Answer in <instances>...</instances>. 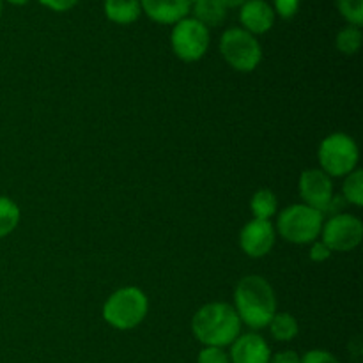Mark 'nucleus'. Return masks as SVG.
Masks as SVG:
<instances>
[{"instance_id": "28", "label": "nucleus", "mask_w": 363, "mask_h": 363, "mask_svg": "<svg viewBox=\"0 0 363 363\" xmlns=\"http://www.w3.org/2000/svg\"><path fill=\"white\" fill-rule=\"evenodd\" d=\"M218 2L229 11V9H240V7L243 6V4H247L248 0H218Z\"/></svg>"}, {"instance_id": "6", "label": "nucleus", "mask_w": 363, "mask_h": 363, "mask_svg": "<svg viewBox=\"0 0 363 363\" xmlns=\"http://www.w3.org/2000/svg\"><path fill=\"white\" fill-rule=\"evenodd\" d=\"M318 158L321 170L330 177H346L357 169L360 151L353 137L346 133H332L319 145Z\"/></svg>"}, {"instance_id": "1", "label": "nucleus", "mask_w": 363, "mask_h": 363, "mask_svg": "<svg viewBox=\"0 0 363 363\" xmlns=\"http://www.w3.org/2000/svg\"><path fill=\"white\" fill-rule=\"evenodd\" d=\"M234 311L243 325L262 330L277 314V296L272 284L259 275H248L238 282L234 291Z\"/></svg>"}, {"instance_id": "4", "label": "nucleus", "mask_w": 363, "mask_h": 363, "mask_svg": "<svg viewBox=\"0 0 363 363\" xmlns=\"http://www.w3.org/2000/svg\"><path fill=\"white\" fill-rule=\"evenodd\" d=\"M323 215L305 204L287 206L279 213L275 230L287 243L311 245L319 240L323 230Z\"/></svg>"}, {"instance_id": "2", "label": "nucleus", "mask_w": 363, "mask_h": 363, "mask_svg": "<svg viewBox=\"0 0 363 363\" xmlns=\"http://www.w3.org/2000/svg\"><path fill=\"white\" fill-rule=\"evenodd\" d=\"M191 332L209 347L230 346L241 333V321L233 305L213 301L199 308L191 319Z\"/></svg>"}, {"instance_id": "18", "label": "nucleus", "mask_w": 363, "mask_h": 363, "mask_svg": "<svg viewBox=\"0 0 363 363\" xmlns=\"http://www.w3.org/2000/svg\"><path fill=\"white\" fill-rule=\"evenodd\" d=\"M20 208L9 197L0 195V240L9 236L20 223Z\"/></svg>"}, {"instance_id": "5", "label": "nucleus", "mask_w": 363, "mask_h": 363, "mask_svg": "<svg viewBox=\"0 0 363 363\" xmlns=\"http://www.w3.org/2000/svg\"><path fill=\"white\" fill-rule=\"evenodd\" d=\"M220 53L223 60L240 73H252L262 60L261 43L241 27H230L223 32Z\"/></svg>"}, {"instance_id": "24", "label": "nucleus", "mask_w": 363, "mask_h": 363, "mask_svg": "<svg viewBox=\"0 0 363 363\" xmlns=\"http://www.w3.org/2000/svg\"><path fill=\"white\" fill-rule=\"evenodd\" d=\"M300 363H340L330 351L311 350L300 358Z\"/></svg>"}, {"instance_id": "15", "label": "nucleus", "mask_w": 363, "mask_h": 363, "mask_svg": "<svg viewBox=\"0 0 363 363\" xmlns=\"http://www.w3.org/2000/svg\"><path fill=\"white\" fill-rule=\"evenodd\" d=\"M190 11H194L195 20L201 21L208 28L218 27L227 18V9L218 0H199V2L191 4Z\"/></svg>"}, {"instance_id": "9", "label": "nucleus", "mask_w": 363, "mask_h": 363, "mask_svg": "<svg viewBox=\"0 0 363 363\" xmlns=\"http://www.w3.org/2000/svg\"><path fill=\"white\" fill-rule=\"evenodd\" d=\"M300 197L303 199V204L308 208L323 213L330 211L337 204V195H333V183L328 174L321 169L303 170L298 183Z\"/></svg>"}, {"instance_id": "16", "label": "nucleus", "mask_w": 363, "mask_h": 363, "mask_svg": "<svg viewBox=\"0 0 363 363\" xmlns=\"http://www.w3.org/2000/svg\"><path fill=\"white\" fill-rule=\"evenodd\" d=\"M268 326L272 337L275 340H279V342H289V340L296 339L298 332H300L296 318H293L287 312H277Z\"/></svg>"}, {"instance_id": "23", "label": "nucleus", "mask_w": 363, "mask_h": 363, "mask_svg": "<svg viewBox=\"0 0 363 363\" xmlns=\"http://www.w3.org/2000/svg\"><path fill=\"white\" fill-rule=\"evenodd\" d=\"M197 363H230L229 354L222 347H209L204 346V350L199 353Z\"/></svg>"}, {"instance_id": "29", "label": "nucleus", "mask_w": 363, "mask_h": 363, "mask_svg": "<svg viewBox=\"0 0 363 363\" xmlns=\"http://www.w3.org/2000/svg\"><path fill=\"white\" fill-rule=\"evenodd\" d=\"M7 4H11V6H27L30 0H6Z\"/></svg>"}, {"instance_id": "7", "label": "nucleus", "mask_w": 363, "mask_h": 363, "mask_svg": "<svg viewBox=\"0 0 363 363\" xmlns=\"http://www.w3.org/2000/svg\"><path fill=\"white\" fill-rule=\"evenodd\" d=\"M209 41V28L204 27L201 21L195 20L194 16H186L176 25H172L170 32V46L177 59L184 62H197L208 53Z\"/></svg>"}, {"instance_id": "27", "label": "nucleus", "mask_w": 363, "mask_h": 363, "mask_svg": "<svg viewBox=\"0 0 363 363\" xmlns=\"http://www.w3.org/2000/svg\"><path fill=\"white\" fill-rule=\"evenodd\" d=\"M268 363H300V357L294 351H280V353L273 354Z\"/></svg>"}, {"instance_id": "26", "label": "nucleus", "mask_w": 363, "mask_h": 363, "mask_svg": "<svg viewBox=\"0 0 363 363\" xmlns=\"http://www.w3.org/2000/svg\"><path fill=\"white\" fill-rule=\"evenodd\" d=\"M38 2L53 13H66L77 6L78 0H38Z\"/></svg>"}, {"instance_id": "31", "label": "nucleus", "mask_w": 363, "mask_h": 363, "mask_svg": "<svg viewBox=\"0 0 363 363\" xmlns=\"http://www.w3.org/2000/svg\"><path fill=\"white\" fill-rule=\"evenodd\" d=\"M194 2H199V0H190V4H194Z\"/></svg>"}, {"instance_id": "19", "label": "nucleus", "mask_w": 363, "mask_h": 363, "mask_svg": "<svg viewBox=\"0 0 363 363\" xmlns=\"http://www.w3.org/2000/svg\"><path fill=\"white\" fill-rule=\"evenodd\" d=\"M335 46L344 55H354L362 46V27L346 25L335 38Z\"/></svg>"}, {"instance_id": "13", "label": "nucleus", "mask_w": 363, "mask_h": 363, "mask_svg": "<svg viewBox=\"0 0 363 363\" xmlns=\"http://www.w3.org/2000/svg\"><path fill=\"white\" fill-rule=\"evenodd\" d=\"M142 13L160 25H176L190 14V0H140Z\"/></svg>"}, {"instance_id": "25", "label": "nucleus", "mask_w": 363, "mask_h": 363, "mask_svg": "<svg viewBox=\"0 0 363 363\" xmlns=\"http://www.w3.org/2000/svg\"><path fill=\"white\" fill-rule=\"evenodd\" d=\"M333 252L330 250L328 247H326L323 241H314V243H311V252H308V257H311V261L314 262H325L328 261L330 257H332Z\"/></svg>"}, {"instance_id": "14", "label": "nucleus", "mask_w": 363, "mask_h": 363, "mask_svg": "<svg viewBox=\"0 0 363 363\" xmlns=\"http://www.w3.org/2000/svg\"><path fill=\"white\" fill-rule=\"evenodd\" d=\"M103 13L112 23L131 25L140 18V0H105Z\"/></svg>"}, {"instance_id": "12", "label": "nucleus", "mask_w": 363, "mask_h": 363, "mask_svg": "<svg viewBox=\"0 0 363 363\" xmlns=\"http://www.w3.org/2000/svg\"><path fill=\"white\" fill-rule=\"evenodd\" d=\"M269 358L268 342L259 333H245L230 344V363H268Z\"/></svg>"}, {"instance_id": "30", "label": "nucleus", "mask_w": 363, "mask_h": 363, "mask_svg": "<svg viewBox=\"0 0 363 363\" xmlns=\"http://www.w3.org/2000/svg\"><path fill=\"white\" fill-rule=\"evenodd\" d=\"M2 13H4V0H0V18H2Z\"/></svg>"}, {"instance_id": "3", "label": "nucleus", "mask_w": 363, "mask_h": 363, "mask_svg": "<svg viewBox=\"0 0 363 363\" xmlns=\"http://www.w3.org/2000/svg\"><path fill=\"white\" fill-rule=\"evenodd\" d=\"M149 311V300L138 287L128 286L117 289L103 305V319L112 328L128 332L140 325Z\"/></svg>"}, {"instance_id": "21", "label": "nucleus", "mask_w": 363, "mask_h": 363, "mask_svg": "<svg viewBox=\"0 0 363 363\" xmlns=\"http://www.w3.org/2000/svg\"><path fill=\"white\" fill-rule=\"evenodd\" d=\"M340 16L347 25L362 27L363 25V0H335Z\"/></svg>"}, {"instance_id": "22", "label": "nucleus", "mask_w": 363, "mask_h": 363, "mask_svg": "<svg viewBox=\"0 0 363 363\" xmlns=\"http://www.w3.org/2000/svg\"><path fill=\"white\" fill-rule=\"evenodd\" d=\"M301 6V0H273V11L277 16L282 20H293L298 14Z\"/></svg>"}, {"instance_id": "20", "label": "nucleus", "mask_w": 363, "mask_h": 363, "mask_svg": "<svg viewBox=\"0 0 363 363\" xmlns=\"http://www.w3.org/2000/svg\"><path fill=\"white\" fill-rule=\"evenodd\" d=\"M344 201L350 204L362 208L363 206V172L360 169H354L353 172L347 174L342 184Z\"/></svg>"}, {"instance_id": "10", "label": "nucleus", "mask_w": 363, "mask_h": 363, "mask_svg": "<svg viewBox=\"0 0 363 363\" xmlns=\"http://www.w3.org/2000/svg\"><path fill=\"white\" fill-rule=\"evenodd\" d=\"M277 230L269 220H250L240 233V247L248 257H264L275 247Z\"/></svg>"}, {"instance_id": "11", "label": "nucleus", "mask_w": 363, "mask_h": 363, "mask_svg": "<svg viewBox=\"0 0 363 363\" xmlns=\"http://www.w3.org/2000/svg\"><path fill=\"white\" fill-rule=\"evenodd\" d=\"M275 11H273L272 4H268L266 0H248L247 4L240 7L241 28L250 32L252 35H261L269 32L275 25Z\"/></svg>"}, {"instance_id": "17", "label": "nucleus", "mask_w": 363, "mask_h": 363, "mask_svg": "<svg viewBox=\"0 0 363 363\" xmlns=\"http://www.w3.org/2000/svg\"><path fill=\"white\" fill-rule=\"evenodd\" d=\"M250 209L254 213V218L269 220L272 216L277 215V209H279L277 195L272 190H268V188H261L252 197Z\"/></svg>"}, {"instance_id": "8", "label": "nucleus", "mask_w": 363, "mask_h": 363, "mask_svg": "<svg viewBox=\"0 0 363 363\" xmlns=\"http://www.w3.org/2000/svg\"><path fill=\"white\" fill-rule=\"evenodd\" d=\"M363 240V223L358 216L339 213L323 223L321 241L332 252L354 250Z\"/></svg>"}]
</instances>
